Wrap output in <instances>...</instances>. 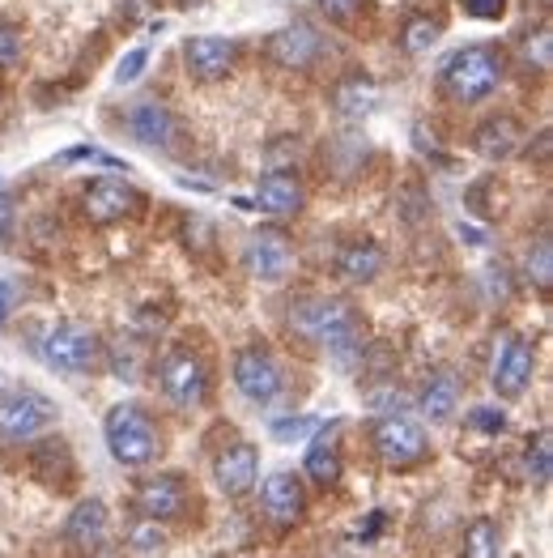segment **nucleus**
I'll return each instance as SVG.
<instances>
[{"mask_svg": "<svg viewBox=\"0 0 553 558\" xmlns=\"http://www.w3.org/2000/svg\"><path fill=\"white\" fill-rule=\"evenodd\" d=\"M60 422L56 401H47L44 392H4L0 397V444H30L47 435Z\"/></svg>", "mask_w": 553, "mask_h": 558, "instance_id": "obj_5", "label": "nucleus"}, {"mask_svg": "<svg viewBox=\"0 0 553 558\" xmlns=\"http://www.w3.org/2000/svg\"><path fill=\"white\" fill-rule=\"evenodd\" d=\"M35 477L47 482V486H69L73 482V457H69V448L60 444V439H47L35 448Z\"/></svg>", "mask_w": 553, "mask_h": 558, "instance_id": "obj_23", "label": "nucleus"}, {"mask_svg": "<svg viewBox=\"0 0 553 558\" xmlns=\"http://www.w3.org/2000/svg\"><path fill=\"white\" fill-rule=\"evenodd\" d=\"M256 473H260V457L251 444H231L213 457V482L226 499H243L256 486Z\"/></svg>", "mask_w": 553, "mask_h": 558, "instance_id": "obj_14", "label": "nucleus"}, {"mask_svg": "<svg viewBox=\"0 0 553 558\" xmlns=\"http://www.w3.org/2000/svg\"><path fill=\"white\" fill-rule=\"evenodd\" d=\"M102 435H107V448L111 457L124 469H140L149 465L158 452H162V435L153 418L140 410V405H115L107 422H102Z\"/></svg>", "mask_w": 553, "mask_h": 558, "instance_id": "obj_4", "label": "nucleus"}, {"mask_svg": "<svg viewBox=\"0 0 553 558\" xmlns=\"http://www.w3.org/2000/svg\"><path fill=\"white\" fill-rule=\"evenodd\" d=\"M256 205H260L269 218H294V214H303L307 192H303V184H298V175L273 171V175H265L260 187H256Z\"/></svg>", "mask_w": 553, "mask_h": 558, "instance_id": "obj_19", "label": "nucleus"}, {"mask_svg": "<svg viewBox=\"0 0 553 558\" xmlns=\"http://www.w3.org/2000/svg\"><path fill=\"white\" fill-rule=\"evenodd\" d=\"M519 56H524V64H528V69H537V73H550V56H553L550 26H541L537 35H528V39H524V47H519Z\"/></svg>", "mask_w": 553, "mask_h": 558, "instance_id": "obj_29", "label": "nucleus"}, {"mask_svg": "<svg viewBox=\"0 0 553 558\" xmlns=\"http://www.w3.org/2000/svg\"><path fill=\"white\" fill-rule=\"evenodd\" d=\"M145 64H149V51H145V47H133V51L120 60V69H115V82H120V86H133L140 73H145Z\"/></svg>", "mask_w": 553, "mask_h": 558, "instance_id": "obj_34", "label": "nucleus"}, {"mask_svg": "<svg viewBox=\"0 0 553 558\" xmlns=\"http://www.w3.org/2000/svg\"><path fill=\"white\" fill-rule=\"evenodd\" d=\"M238 60V47L218 35H196L184 44V64L196 82H222Z\"/></svg>", "mask_w": 553, "mask_h": 558, "instance_id": "obj_13", "label": "nucleus"}, {"mask_svg": "<svg viewBox=\"0 0 553 558\" xmlns=\"http://www.w3.org/2000/svg\"><path fill=\"white\" fill-rule=\"evenodd\" d=\"M13 218H17V201L9 192H0V243L13 239Z\"/></svg>", "mask_w": 553, "mask_h": 558, "instance_id": "obj_38", "label": "nucleus"}, {"mask_svg": "<svg viewBox=\"0 0 553 558\" xmlns=\"http://www.w3.org/2000/svg\"><path fill=\"white\" fill-rule=\"evenodd\" d=\"M162 546H167V537H162V529H158L153 520H140L137 529H133V550L153 555V550H162Z\"/></svg>", "mask_w": 553, "mask_h": 558, "instance_id": "obj_33", "label": "nucleus"}, {"mask_svg": "<svg viewBox=\"0 0 553 558\" xmlns=\"http://www.w3.org/2000/svg\"><path fill=\"white\" fill-rule=\"evenodd\" d=\"M532 372H537V350H532V341H524V337H515V332H503V341H499V350H494V372H490L494 392H499L503 401L524 397L528 384H532Z\"/></svg>", "mask_w": 553, "mask_h": 558, "instance_id": "obj_9", "label": "nucleus"}, {"mask_svg": "<svg viewBox=\"0 0 553 558\" xmlns=\"http://www.w3.org/2000/svg\"><path fill=\"white\" fill-rule=\"evenodd\" d=\"M243 269L265 286H281L294 269V243L290 234L276 227H260L256 234H247L243 243Z\"/></svg>", "mask_w": 553, "mask_h": 558, "instance_id": "obj_8", "label": "nucleus"}, {"mask_svg": "<svg viewBox=\"0 0 553 558\" xmlns=\"http://www.w3.org/2000/svg\"><path fill=\"white\" fill-rule=\"evenodd\" d=\"M260 508L265 515L281 524V529H290V524H298L303 520V508H307V499H303V482L294 477V473H273L265 486H260Z\"/></svg>", "mask_w": 553, "mask_h": 558, "instance_id": "obj_15", "label": "nucleus"}, {"mask_svg": "<svg viewBox=\"0 0 553 558\" xmlns=\"http://www.w3.org/2000/svg\"><path fill=\"white\" fill-rule=\"evenodd\" d=\"M323 39L307 26V22H294L285 31H276L269 39V56H273L281 69H311L320 60Z\"/></svg>", "mask_w": 553, "mask_h": 558, "instance_id": "obj_16", "label": "nucleus"}, {"mask_svg": "<svg viewBox=\"0 0 553 558\" xmlns=\"http://www.w3.org/2000/svg\"><path fill=\"white\" fill-rule=\"evenodd\" d=\"M528 278L537 281L541 290H550V281H553V243L550 239H537V243L528 247Z\"/></svg>", "mask_w": 553, "mask_h": 558, "instance_id": "obj_30", "label": "nucleus"}, {"mask_svg": "<svg viewBox=\"0 0 553 558\" xmlns=\"http://www.w3.org/2000/svg\"><path fill=\"white\" fill-rule=\"evenodd\" d=\"M320 422L316 418H285V422H273V435L276 439H303V435H311Z\"/></svg>", "mask_w": 553, "mask_h": 558, "instance_id": "obj_35", "label": "nucleus"}, {"mask_svg": "<svg viewBox=\"0 0 553 558\" xmlns=\"http://www.w3.org/2000/svg\"><path fill=\"white\" fill-rule=\"evenodd\" d=\"M231 372H234V388L247 401H256V405H269L276 392H281V367H276V359L265 345H243L234 354Z\"/></svg>", "mask_w": 553, "mask_h": 558, "instance_id": "obj_10", "label": "nucleus"}, {"mask_svg": "<svg viewBox=\"0 0 553 558\" xmlns=\"http://www.w3.org/2000/svg\"><path fill=\"white\" fill-rule=\"evenodd\" d=\"M332 102H336L341 116H367V111H374V102H379V86L370 77H362V73H354V77H345L336 86Z\"/></svg>", "mask_w": 553, "mask_h": 558, "instance_id": "obj_24", "label": "nucleus"}, {"mask_svg": "<svg viewBox=\"0 0 553 558\" xmlns=\"http://www.w3.org/2000/svg\"><path fill=\"white\" fill-rule=\"evenodd\" d=\"M528 477H532L537 486H550V477H553V448H550V430H541V435H537V444L528 448Z\"/></svg>", "mask_w": 553, "mask_h": 558, "instance_id": "obj_28", "label": "nucleus"}, {"mask_svg": "<svg viewBox=\"0 0 553 558\" xmlns=\"http://www.w3.org/2000/svg\"><path fill=\"white\" fill-rule=\"evenodd\" d=\"M290 325L298 328L307 341L323 345V350H328L332 359H341V363H354V359L362 354V341H367L358 312H354L345 299L311 294V299H303L298 307H290Z\"/></svg>", "mask_w": 553, "mask_h": 558, "instance_id": "obj_1", "label": "nucleus"}, {"mask_svg": "<svg viewBox=\"0 0 553 558\" xmlns=\"http://www.w3.org/2000/svg\"><path fill=\"white\" fill-rule=\"evenodd\" d=\"M383 274V247L370 243V239H358V243H345L341 256H336V278L354 281V286H367Z\"/></svg>", "mask_w": 553, "mask_h": 558, "instance_id": "obj_20", "label": "nucleus"}, {"mask_svg": "<svg viewBox=\"0 0 553 558\" xmlns=\"http://www.w3.org/2000/svg\"><path fill=\"white\" fill-rule=\"evenodd\" d=\"M64 542L77 555H98L107 546V508L98 499H82L73 515L64 520Z\"/></svg>", "mask_w": 553, "mask_h": 558, "instance_id": "obj_17", "label": "nucleus"}, {"mask_svg": "<svg viewBox=\"0 0 553 558\" xmlns=\"http://www.w3.org/2000/svg\"><path fill=\"white\" fill-rule=\"evenodd\" d=\"M439 35H443V26H439L434 17H409L405 31H401V47H405L409 56H426L430 47L439 44Z\"/></svg>", "mask_w": 553, "mask_h": 558, "instance_id": "obj_27", "label": "nucleus"}, {"mask_svg": "<svg viewBox=\"0 0 553 558\" xmlns=\"http://www.w3.org/2000/svg\"><path fill=\"white\" fill-rule=\"evenodd\" d=\"M503 555V533L490 515H477L468 529H464V550L460 558H499Z\"/></svg>", "mask_w": 553, "mask_h": 558, "instance_id": "obj_25", "label": "nucleus"}, {"mask_svg": "<svg viewBox=\"0 0 553 558\" xmlns=\"http://www.w3.org/2000/svg\"><path fill=\"white\" fill-rule=\"evenodd\" d=\"M503 73H507V60L503 51L490 44H472L460 47L447 56L443 64V86L456 102H481L503 86Z\"/></svg>", "mask_w": 553, "mask_h": 558, "instance_id": "obj_2", "label": "nucleus"}, {"mask_svg": "<svg viewBox=\"0 0 553 558\" xmlns=\"http://www.w3.org/2000/svg\"><path fill=\"white\" fill-rule=\"evenodd\" d=\"M22 26L0 22V69H17L22 64Z\"/></svg>", "mask_w": 553, "mask_h": 558, "instance_id": "obj_31", "label": "nucleus"}, {"mask_svg": "<svg viewBox=\"0 0 553 558\" xmlns=\"http://www.w3.org/2000/svg\"><path fill=\"white\" fill-rule=\"evenodd\" d=\"M184 4H187V0H184Z\"/></svg>", "mask_w": 553, "mask_h": 558, "instance_id": "obj_40", "label": "nucleus"}, {"mask_svg": "<svg viewBox=\"0 0 553 558\" xmlns=\"http://www.w3.org/2000/svg\"><path fill=\"white\" fill-rule=\"evenodd\" d=\"M464 9L472 17H481V22H499L507 13V0H464Z\"/></svg>", "mask_w": 553, "mask_h": 558, "instance_id": "obj_36", "label": "nucleus"}, {"mask_svg": "<svg viewBox=\"0 0 553 558\" xmlns=\"http://www.w3.org/2000/svg\"><path fill=\"white\" fill-rule=\"evenodd\" d=\"M102 337L82 320H60L44 332L39 341V359H44L51 372L60 375H86L102 367Z\"/></svg>", "mask_w": 553, "mask_h": 558, "instance_id": "obj_3", "label": "nucleus"}, {"mask_svg": "<svg viewBox=\"0 0 553 558\" xmlns=\"http://www.w3.org/2000/svg\"><path fill=\"white\" fill-rule=\"evenodd\" d=\"M460 405V379L452 372H434L421 384V414L430 422H447Z\"/></svg>", "mask_w": 553, "mask_h": 558, "instance_id": "obj_22", "label": "nucleus"}, {"mask_svg": "<svg viewBox=\"0 0 553 558\" xmlns=\"http://www.w3.org/2000/svg\"><path fill=\"white\" fill-rule=\"evenodd\" d=\"M472 141H477V154H481V158H490V162H507L511 154L519 149L524 133H519V124H515L511 116H494V120H486V124L472 133Z\"/></svg>", "mask_w": 553, "mask_h": 558, "instance_id": "obj_21", "label": "nucleus"}, {"mask_svg": "<svg viewBox=\"0 0 553 558\" xmlns=\"http://www.w3.org/2000/svg\"><path fill=\"white\" fill-rule=\"evenodd\" d=\"M307 477L320 482V486H336L341 482V457H336L328 430H323L320 439H311V448H307Z\"/></svg>", "mask_w": 553, "mask_h": 558, "instance_id": "obj_26", "label": "nucleus"}, {"mask_svg": "<svg viewBox=\"0 0 553 558\" xmlns=\"http://www.w3.org/2000/svg\"><path fill=\"white\" fill-rule=\"evenodd\" d=\"M9 312H13V286L0 281V328L9 325Z\"/></svg>", "mask_w": 553, "mask_h": 558, "instance_id": "obj_39", "label": "nucleus"}, {"mask_svg": "<svg viewBox=\"0 0 553 558\" xmlns=\"http://www.w3.org/2000/svg\"><path fill=\"white\" fill-rule=\"evenodd\" d=\"M358 4H362V0H320V9L328 22H349V17L358 13Z\"/></svg>", "mask_w": 553, "mask_h": 558, "instance_id": "obj_37", "label": "nucleus"}, {"mask_svg": "<svg viewBox=\"0 0 553 558\" xmlns=\"http://www.w3.org/2000/svg\"><path fill=\"white\" fill-rule=\"evenodd\" d=\"M140 205L137 187L124 184V180H115V175H98L86 192H82V209H86V218H90L94 227H111V222H124V218H133Z\"/></svg>", "mask_w": 553, "mask_h": 558, "instance_id": "obj_11", "label": "nucleus"}, {"mask_svg": "<svg viewBox=\"0 0 553 558\" xmlns=\"http://www.w3.org/2000/svg\"><path fill=\"white\" fill-rule=\"evenodd\" d=\"M370 448L388 469H414L426 461L430 439L414 418L388 414V418H374V426H370Z\"/></svg>", "mask_w": 553, "mask_h": 558, "instance_id": "obj_6", "label": "nucleus"}, {"mask_svg": "<svg viewBox=\"0 0 553 558\" xmlns=\"http://www.w3.org/2000/svg\"><path fill=\"white\" fill-rule=\"evenodd\" d=\"M133 508L140 520H180L187 512V486L180 473H158V477H145L133 495Z\"/></svg>", "mask_w": 553, "mask_h": 558, "instance_id": "obj_12", "label": "nucleus"}, {"mask_svg": "<svg viewBox=\"0 0 553 558\" xmlns=\"http://www.w3.org/2000/svg\"><path fill=\"white\" fill-rule=\"evenodd\" d=\"M468 426L481 430V435H503V430H507V414L494 410V405H477V410L468 414Z\"/></svg>", "mask_w": 553, "mask_h": 558, "instance_id": "obj_32", "label": "nucleus"}, {"mask_svg": "<svg viewBox=\"0 0 553 558\" xmlns=\"http://www.w3.org/2000/svg\"><path fill=\"white\" fill-rule=\"evenodd\" d=\"M158 384H162V397L180 410H196L209 397V372L192 350H171L158 363Z\"/></svg>", "mask_w": 553, "mask_h": 558, "instance_id": "obj_7", "label": "nucleus"}, {"mask_svg": "<svg viewBox=\"0 0 553 558\" xmlns=\"http://www.w3.org/2000/svg\"><path fill=\"white\" fill-rule=\"evenodd\" d=\"M128 133H133L140 145L175 149L180 120H175V116H171V107H162V102H137V107L128 111Z\"/></svg>", "mask_w": 553, "mask_h": 558, "instance_id": "obj_18", "label": "nucleus"}]
</instances>
